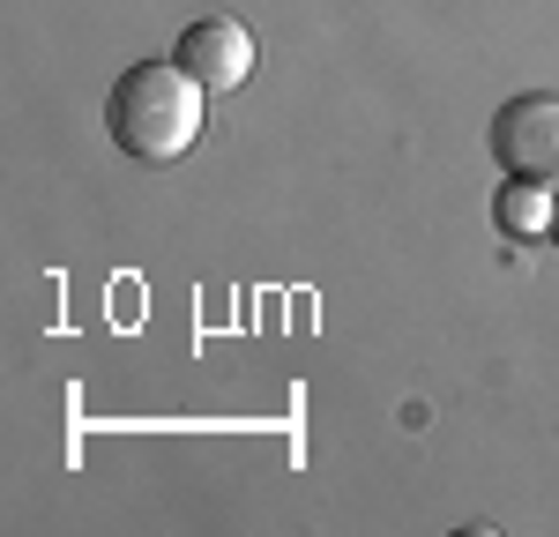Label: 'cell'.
Masks as SVG:
<instances>
[{
	"label": "cell",
	"instance_id": "obj_2",
	"mask_svg": "<svg viewBox=\"0 0 559 537\" xmlns=\"http://www.w3.org/2000/svg\"><path fill=\"white\" fill-rule=\"evenodd\" d=\"M485 150L492 165L515 179H537L559 194V90H522L500 97V112L485 120Z\"/></svg>",
	"mask_w": 559,
	"mask_h": 537
},
{
	"label": "cell",
	"instance_id": "obj_4",
	"mask_svg": "<svg viewBox=\"0 0 559 537\" xmlns=\"http://www.w3.org/2000/svg\"><path fill=\"white\" fill-rule=\"evenodd\" d=\"M492 224H500L508 239H545V231H552V187L500 172V194H492Z\"/></svg>",
	"mask_w": 559,
	"mask_h": 537
},
{
	"label": "cell",
	"instance_id": "obj_5",
	"mask_svg": "<svg viewBox=\"0 0 559 537\" xmlns=\"http://www.w3.org/2000/svg\"><path fill=\"white\" fill-rule=\"evenodd\" d=\"M545 239H552V247H559V194H552V231H545Z\"/></svg>",
	"mask_w": 559,
	"mask_h": 537
},
{
	"label": "cell",
	"instance_id": "obj_3",
	"mask_svg": "<svg viewBox=\"0 0 559 537\" xmlns=\"http://www.w3.org/2000/svg\"><path fill=\"white\" fill-rule=\"evenodd\" d=\"M173 60L210 90V97H231V90H247V75H254V31L231 23V15H202V23L179 31Z\"/></svg>",
	"mask_w": 559,
	"mask_h": 537
},
{
	"label": "cell",
	"instance_id": "obj_1",
	"mask_svg": "<svg viewBox=\"0 0 559 537\" xmlns=\"http://www.w3.org/2000/svg\"><path fill=\"white\" fill-rule=\"evenodd\" d=\"M202 120H210V90L179 60H134L105 97V134L142 165H179L202 142Z\"/></svg>",
	"mask_w": 559,
	"mask_h": 537
}]
</instances>
